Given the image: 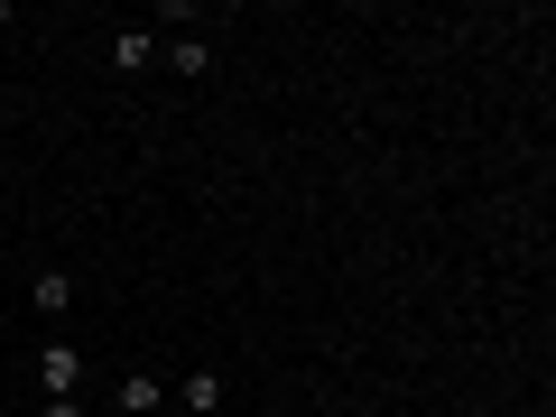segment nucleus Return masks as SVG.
<instances>
[{"label":"nucleus","instance_id":"1","mask_svg":"<svg viewBox=\"0 0 556 417\" xmlns=\"http://www.w3.org/2000/svg\"><path fill=\"white\" fill-rule=\"evenodd\" d=\"M75 380H84V353H75V343H47V353H38V390L47 399H75Z\"/></svg>","mask_w":556,"mask_h":417},{"label":"nucleus","instance_id":"2","mask_svg":"<svg viewBox=\"0 0 556 417\" xmlns=\"http://www.w3.org/2000/svg\"><path fill=\"white\" fill-rule=\"evenodd\" d=\"M112 408H121V417H159V408H167L159 371H130V380H121V390H112Z\"/></svg>","mask_w":556,"mask_h":417},{"label":"nucleus","instance_id":"3","mask_svg":"<svg viewBox=\"0 0 556 417\" xmlns=\"http://www.w3.org/2000/svg\"><path fill=\"white\" fill-rule=\"evenodd\" d=\"M177 417H223V371H186V390H177Z\"/></svg>","mask_w":556,"mask_h":417},{"label":"nucleus","instance_id":"4","mask_svg":"<svg viewBox=\"0 0 556 417\" xmlns=\"http://www.w3.org/2000/svg\"><path fill=\"white\" fill-rule=\"evenodd\" d=\"M149 56H159V28H112V65L121 75H139Z\"/></svg>","mask_w":556,"mask_h":417},{"label":"nucleus","instance_id":"5","mask_svg":"<svg viewBox=\"0 0 556 417\" xmlns=\"http://www.w3.org/2000/svg\"><path fill=\"white\" fill-rule=\"evenodd\" d=\"M28 298H38V316H65V306H75V278H65V269H38Z\"/></svg>","mask_w":556,"mask_h":417},{"label":"nucleus","instance_id":"6","mask_svg":"<svg viewBox=\"0 0 556 417\" xmlns=\"http://www.w3.org/2000/svg\"><path fill=\"white\" fill-rule=\"evenodd\" d=\"M167 65H177V75H214V47H204V38H177V47H167Z\"/></svg>","mask_w":556,"mask_h":417},{"label":"nucleus","instance_id":"7","mask_svg":"<svg viewBox=\"0 0 556 417\" xmlns=\"http://www.w3.org/2000/svg\"><path fill=\"white\" fill-rule=\"evenodd\" d=\"M38 417H84V399H47V408Z\"/></svg>","mask_w":556,"mask_h":417},{"label":"nucleus","instance_id":"8","mask_svg":"<svg viewBox=\"0 0 556 417\" xmlns=\"http://www.w3.org/2000/svg\"><path fill=\"white\" fill-rule=\"evenodd\" d=\"M159 417H177V408H159Z\"/></svg>","mask_w":556,"mask_h":417}]
</instances>
